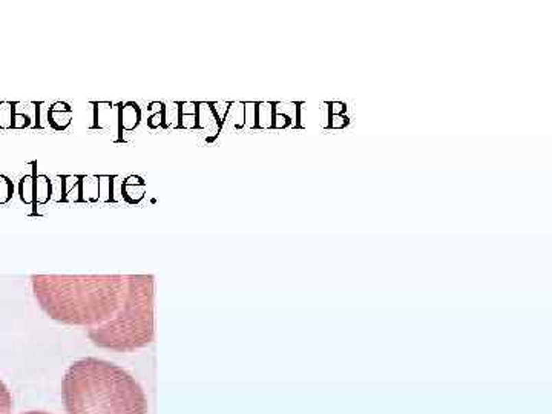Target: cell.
<instances>
[{"instance_id": "6da1fadb", "label": "cell", "mask_w": 552, "mask_h": 414, "mask_svg": "<svg viewBox=\"0 0 552 414\" xmlns=\"http://www.w3.org/2000/svg\"><path fill=\"white\" fill-rule=\"evenodd\" d=\"M128 275H32L42 310L65 325L94 328L115 317L126 297Z\"/></svg>"}, {"instance_id": "7a4b0ae2", "label": "cell", "mask_w": 552, "mask_h": 414, "mask_svg": "<svg viewBox=\"0 0 552 414\" xmlns=\"http://www.w3.org/2000/svg\"><path fill=\"white\" fill-rule=\"evenodd\" d=\"M68 414H148V399L133 374L109 360L84 358L65 373Z\"/></svg>"}, {"instance_id": "3957f363", "label": "cell", "mask_w": 552, "mask_h": 414, "mask_svg": "<svg viewBox=\"0 0 552 414\" xmlns=\"http://www.w3.org/2000/svg\"><path fill=\"white\" fill-rule=\"evenodd\" d=\"M152 275H128L126 297L113 319L89 328L92 344L106 350L129 353L148 347L155 339Z\"/></svg>"}, {"instance_id": "277c9868", "label": "cell", "mask_w": 552, "mask_h": 414, "mask_svg": "<svg viewBox=\"0 0 552 414\" xmlns=\"http://www.w3.org/2000/svg\"><path fill=\"white\" fill-rule=\"evenodd\" d=\"M94 123L92 129L103 130L106 134L117 135L120 138V123H118V113H120V103L113 102H94Z\"/></svg>"}, {"instance_id": "5b68a950", "label": "cell", "mask_w": 552, "mask_h": 414, "mask_svg": "<svg viewBox=\"0 0 552 414\" xmlns=\"http://www.w3.org/2000/svg\"><path fill=\"white\" fill-rule=\"evenodd\" d=\"M198 130L206 135L209 143L215 141L222 130V124L210 106V102H198Z\"/></svg>"}, {"instance_id": "8992f818", "label": "cell", "mask_w": 552, "mask_h": 414, "mask_svg": "<svg viewBox=\"0 0 552 414\" xmlns=\"http://www.w3.org/2000/svg\"><path fill=\"white\" fill-rule=\"evenodd\" d=\"M118 123H120V138L122 141L123 130L124 133H133L141 123V109L135 102L120 103V113H118Z\"/></svg>"}, {"instance_id": "52a82bcc", "label": "cell", "mask_w": 552, "mask_h": 414, "mask_svg": "<svg viewBox=\"0 0 552 414\" xmlns=\"http://www.w3.org/2000/svg\"><path fill=\"white\" fill-rule=\"evenodd\" d=\"M38 128V103H14V129Z\"/></svg>"}, {"instance_id": "ba28073f", "label": "cell", "mask_w": 552, "mask_h": 414, "mask_svg": "<svg viewBox=\"0 0 552 414\" xmlns=\"http://www.w3.org/2000/svg\"><path fill=\"white\" fill-rule=\"evenodd\" d=\"M72 117H74V111H72L69 103L58 100L49 104L48 122L52 129L67 130L69 128V124L72 123Z\"/></svg>"}, {"instance_id": "9c48e42d", "label": "cell", "mask_w": 552, "mask_h": 414, "mask_svg": "<svg viewBox=\"0 0 552 414\" xmlns=\"http://www.w3.org/2000/svg\"><path fill=\"white\" fill-rule=\"evenodd\" d=\"M148 184L140 175H128L123 180V198L129 205H140L144 196H146Z\"/></svg>"}, {"instance_id": "30bf717a", "label": "cell", "mask_w": 552, "mask_h": 414, "mask_svg": "<svg viewBox=\"0 0 552 414\" xmlns=\"http://www.w3.org/2000/svg\"><path fill=\"white\" fill-rule=\"evenodd\" d=\"M179 129L198 130V102H180Z\"/></svg>"}, {"instance_id": "8fae6325", "label": "cell", "mask_w": 552, "mask_h": 414, "mask_svg": "<svg viewBox=\"0 0 552 414\" xmlns=\"http://www.w3.org/2000/svg\"><path fill=\"white\" fill-rule=\"evenodd\" d=\"M82 175H63V201L82 203Z\"/></svg>"}, {"instance_id": "7c38bea8", "label": "cell", "mask_w": 552, "mask_h": 414, "mask_svg": "<svg viewBox=\"0 0 552 414\" xmlns=\"http://www.w3.org/2000/svg\"><path fill=\"white\" fill-rule=\"evenodd\" d=\"M52 196V184L48 175H36L34 179V207L37 205H46L51 201Z\"/></svg>"}, {"instance_id": "4fadbf2b", "label": "cell", "mask_w": 552, "mask_h": 414, "mask_svg": "<svg viewBox=\"0 0 552 414\" xmlns=\"http://www.w3.org/2000/svg\"><path fill=\"white\" fill-rule=\"evenodd\" d=\"M275 102H258L256 103V126L258 129L267 130L273 126Z\"/></svg>"}, {"instance_id": "5bb4252c", "label": "cell", "mask_w": 552, "mask_h": 414, "mask_svg": "<svg viewBox=\"0 0 552 414\" xmlns=\"http://www.w3.org/2000/svg\"><path fill=\"white\" fill-rule=\"evenodd\" d=\"M82 203H98V175H82Z\"/></svg>"}, {"instance_id": "9a60e30c", "label": "cell", "mask_w": 552, "mask_h": 414, "mask_svg": "<svg viewBox=\"0 0 552 414\" xmlns=\"http://www.w3.org/2000/svg\"><path fill=\"white\" fill-rule=\"evenodd\" d=\"M180 123V102H163V128L179 129Z\"/></svg>"}, {"instance_id": "2e32d148", "label": "cell", "mask_w": 552, "mask_h": 414, "mask_svg": "<svg viewBox=\"0 0 552 414\" xmlns=\"http://www.w3.org/2000/svg\"><path fill=\"white\" fill-rule=\"evenodd\" d=\"M230 123L236 130L244 129V102H232L225 118V124ZM222 124V128H225Z\"/></svg>"}, {"instance_id": "e0dca14e", "label": "cell", "mask_w": 552, "mask_h": 414, "mask_svg": "<svg viewBox=\"0 0 552 414\" xmlns=\"http://www.w3.org/2000/svg\"><path fill=\"white\" fill-rule=\"evenodd\" d=\"M34 179L36 174H28L21 179L19 183V195L25 205L34 206Z\"/></svg>"}, {"instance_id": "ac0fdd59", "label": "cell", "mask_w": 552, "mask_h": 414, "mask_svg": "<svg viewBox=\"0 0 552 414\" xmlns=\"http://www.w3.org/2000/svg\"><path fill=\"white\" fill-rule=\"evenodd\" d=\"M98 203H113V175H98Z\"/></svg>"}, {"instance_id": "d6986e66", "label": "cell", "mask_w": 552, "mask_h": 414, "mask_svg": "<svg viewBox=\"0 0 552 414\" xmlns=\"http://www.w3.org/2000/svg\"><path fill=\"white\" fill-rule=\"evenodd\" d=\"M0 129H14V102H0Z\"/></svg>"}, {"instance_id": "ffe728a7", "label": "cell", "mask_w": 552, "mask_h": 414, "mask_svg": "<svg viewBox=\"0 0 552 414\" xmlns=\"http://www.w3.org/2000/svg\"><path fill=\"white\" fill-rule=\"evenodd\" d=\"M295 117L286 113L284 109L278 106V102H275V117H273V126L272 129H287L293 128Z\"/></svg>"}, {"instance_id": "44dd1931", "label": "cell", "mask_w": 552, "mask_h": 414, "mask_svg": "<svg viewBox=\"0 0 552 414\" xmlns=\"http://www.w3.org/2000/svg\"><path fill=\"white\" fill-rule=\"evenodd\" d=\"M148 111L150 113L148 118V126L150 129L163 128V102H150Z\"/></svg>"}, {"instance_id": "7402d4cb", "label": "cell", "mask_w": 552, "mask_h": 414, "mask_svg": "<svg viewBox=\"0 0 552 414\" xmlns=\"http://www.w3.org/2000/svg\"><path fill=\"white\" fill-rule=\"evenodd\" d=\"M0 414H12V396L2 379H0Z\"/></svg>"}, {"instance_id": "603a6c76", "label": "cell", "mask_w": 552, "mask_h": 414, "mask_svg": "<svg viewBox=\"0 0 552 414\" xmlns=\"http://www.w3.org/2000/svg\"><path fill=\"white\" fill-rule=\"evenodd\" d=\"M14 195V184L6 175H0V205H6Z\"/></svg>"}, {"instance_id": "cb8c5ba5", "label": "cell", "mask_w": 552, "mask_h": 414, "mask_svg": "<svg viewBox=\"0 0 552 414\" xmlns=\"http://www.w3.org/2000/svg\"><path fill=\"white\" fill-rule=\"evenodd\" d=\"M256 103L258 102H244V128L258 129L256 126Z\"/></svg>"}, {"instance_id": "d4e9b609", "label": "cell", "mask_w": 552, "mask_h": 414, "mask_svg": "<svg viewBox=\"0 0 552 414\" xmlns=\"http://www.w3.org/2000/svg\"><path fill=\"white\" fill-rule=\"evenodd\" d=\"M49 179H51V176H49ZM51 184H52L51 201H56V203L63 201V175H57L56 181L51 179Z\"/></svg>"}, {"instance_id": "484cf974", "label": "cell", "mask_w": 552, "mask_h": 414, "mask_svg": "<svg viewBox=\"0 0 552 414\" xmlns=\"http://www.w3.org/2000/svg\"><path fill=\"white\" fill-rule=\"evenodd\" d=\"M123 176L113 175V203H122L123 198Z\"/></svg>"}, {"instance_id": "4316f807", "label": "cell", "mask_w": 552, "mask_h": 414, "mask_svg": "<svg viewBox=\"0 0 552 414\" xmlns=\"http://www.w3.org/2000/svg\"><path fill=\"white\" fill-rule=\"evenodd\" d=\"M230 104H232V102H210V106H212V109L215 111L216 117L220 118L221 124H225V118L227 115Z\"/></svg>"}, {"instance_id": "83f0119b", "label": "cell", "mask_w": 552, "mask_h": 414, "mask_svg": "<svg viewBox=\"0 0 552 414\" xmlns=\"http://www.w3.org/2000/svg\"><path fill=\"white\" fill-rule=\"evenodd\" d=\"M352 123L350 117L348 115H333L330 124H328V129L327 130H339V129H345L348 124Z\"/></svg>"}, {"instance_id": "f1b7e54d", "label": "cell", "mask_w": 552, "mask_h": 414, "mask_svg": "<svg viewBox=\"0 0 552 414\" xmlns=\"http://www.w3.org/2000/svg\"><path fill=\"white\" fill-rule=\"evenodd\" d=\"M324 104L333 115H345L347 113V103L344 102H324Z\"/></svg>"}, {"instance_id": "f546056e", "label": "cell", "mask_w": 552, "mask_h": 414, "mask_svg": "<svg viewBox=\"0 0 552 414\" xmlns=\"http://www.w3.org/2000/svg\"><path fill=\"white\" fill-rule=\"evenodd\" d=\"M304 104H306L304 102H295V124H293L295 129H304L301 123V111Z\"/></svg>"}, {"instance_id": "4dcf8cb0", "label": "cell", "mask_w": 552, "mask_h": 414, "mask_svg": "<svg viewBox=\"0 0 552 414\" xmlns=\"http://www.w3.org/2000/svg\"><path fill=\"white\" fill-rule=\"evenodd\" d=\"M23 414H51V413H46V411H28V413H23Z\"/></svg>"}]
</instances>
